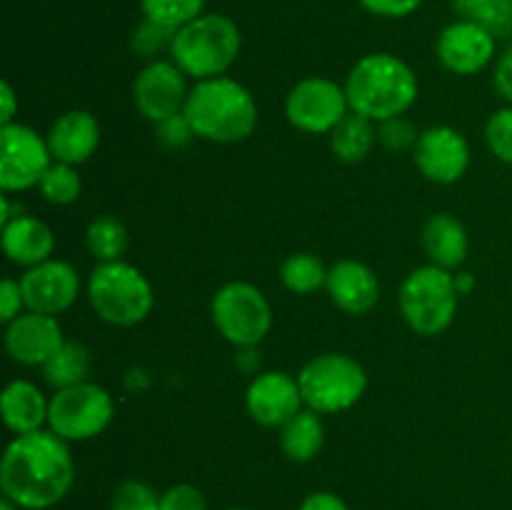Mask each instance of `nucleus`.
<instances>
[{
    "label": "nucleus",
    "instance_id": "2",
    "mask_svg": "<svg viewBox=\"0 0 512 510\" xmlns=\"http://www.w3.org/2000/svg\"><path fill=\"white\" fill-rule=\"evenodd\" d=\"M183 115L195 138L218 145H233L250 138L260 120L255 95L228 75L195 83Z\"/></svg>",
    "mask_w": 512,
    "mask_h": 510
},
{
    "label": "nucleus",
    "instance_id": "36",
    "mask_svg": "<svg viewBox=\"0 0 512 510\" xmlns=\"http://www.w3.org/2000/svg\"><path fill=\"white\" fill-rule=\"evenodd\" d=\"M478 23L488 28L495 38H510L512 35V0H488L480 13Z\"/></svg>",
    "mask_w": 512,
    "mask_h": 510
},
{
    "label": "nucleus",
    "instance_id": "31",
    "mask_svg": "<svg viewBox=\"0 0 512 510\" xmlns=\"http://www.w3.org/2000/svg\"><path fill=\"white\" fill-rule=\"evenodd\" d=\"M110 510H160V493L145 480H123L115 488Z\"/></svg>",
    "mask_w": 512,
    "mask_h": 510
},
{
    "label": "nucleus",
    "instance_id": "25",
    "mask_svg": "<svg viewBox=\"0 0 512 510\" xmlns=\"http://www.w3.org/2000/svg\"><path fill=\"white\" fill-rule=\"evenodd\" d=\"M90 368H93V358L90 350L83 343L75 340H65L53 358L43 365V380L53 390L73 388V385L85 383L90 380Z\"/></svg>",
    "mask_w": 512,
    "mask_h": 510
},
{
    "label": "nucleus",
    "instance_id": "15",
    "mask_svg": "<svg viewBox=\"0 0 512 510\" xmlns=\"http://www.w3.org/2000/svg\"><path fill=\"white\" fill-rule=\"evenodd\" d=\"M298 375L283 370H265L250 380L245 390V410L263 428H283L293 415L303 410Z\"/></svg>",
    "mask_w": 512,
    "mask_h": 510
},
{
    "label": "nucleus",
    "instance_id": "22",
    "mask_svg": "<svg viewBox=\"0 0 512 510\" xmlns=\"http://www.w3.org/2000/svg\"><path fill=\"white\" fill-rule=\"evenodd\" d=\"M420 245L433 265L445 270H455L468 258V230L455 215L435 213L430 215L420 230Z\"/></svg>",
    "mask_w": 512,
    "mask_h": 510
},
{
    "label": "nucleus",
    "instance_id": "37",
    "mask_svg": "<svg viewBox=\"0 0 512 510\" xmlns=\"http://www.w3.org/2000/svg\"><path fill=\"white\" fill-rule=\"evenodd\" d=\"M370 15H378V18L398 20L408 18L415 10L423 5V0H358Z\"/></svg>",
    "mask_w": 512,
    "mask_h": 510
},
{
    "label": "nucleus",
    "instance_id": "39",
    "mask_svg": "<svg viewBox=\"0 0 512 510\" xmlns=\"http://www.w3.org/2000/svg\"><path fill=\"white\" fill-rule=\"evenodd\" d=\"M493 88L505 100V105H512V43L495 58Z\"/></svg>",
    "mask_w": 512,
    "mask_h": 510
},
{
    "label": "nucleus",
    "instance_id": "13",
    "mask_svg": "<svg viewBox=\"0 0 512 510\" xmlns=\"http://www.w3.org/2000/svg\"><path fill=\"white\" fill-rule=\"evenodd\" d=\"M413 160L425 180L435 185H453L468 173L470 143L450 125H433L420 133L413 148Z\"/></svg>",
    "mask_w": 512,
    "mask_h": 510
},
{
    "label": "nucleus",
    "instance_id": "4",
    "mask_svg": "<svg viewBox=\"0 0 512 510\" xmlns=\"http://www.w3.org/2000/svg\"><path fill=\"white\" fill-rule=\"evenodd\" d=\"M243 48L238 23L228 15L203 13L193 23L175 30L170 60L195 83L220 78L233 68Z\"/></svg>",
    "mask_w": 512,
    "mask_h": 510
},
{
    "label": "nucleus",
    "instance_id": "16",
    "mask_svg": "<svg viewBox=\"0 0 512 510\" xmlns=\"http://www.w3.org/2000/svg\"><path fill=\"white\" fill-rule=\"evenodd\" d=\"M498 38L473 20H455L435 43L440 65L453 75H478L495 60Z\"/></svg>",
    "mask_w": 512,
    "mask_h": 510
},
{
    "label": "nucleus",
    "instance_id": "24",
    "mask_svg": "<svg viewBox=\"0 0 512 510\" xmlns=\"http://www.w3.org/2000/svg\"><path fill=\"white\" fill-rule=\"evenodd\" d=\"M330 138V150L343 163H360L373 153L378 143V123H373L365 115H358L350 110L338 125H335Z\"/></svg>",
    "mask_w": 512,
    "mask_h": 510
},
{
    "label": "nucleus",
    "instance_id": "38",
    "mask_svg": "<svg viewBox=\"0 0 512 510\" xmlns=\"http://www.w3.org/2000/svg\"><path fill=\"white\" fill-rule=\"evenodd\" d=\"M25 295L20 288V280L5 278L0 283V320L10 323V320L18 318L20 313H25Z\"/></svg>",
    "mask_w": 512,
    "mask_h": 510
},
{
    "label": "nucleus",
    "instance_id": "18",
    "mask_svg": "<svg viewBox=\"0 0 512 510\" xmlns=\"http://www.w3.org/2000/svg\"><path fill=\"white\" fill-rule=\"evenodd\" d=\"M45 140L55 163L78 168L100 148V123L90 110H68L53 120Z\"/></svg>",
    "mask_w": 512,
    "mask_h": 510
},
{
    "label": "nucleus",
    "instance_id": "26",
    "mask_svg": "<svg viewBox=\"0 0 512 510\" xmlns=\"http://www.w3.org/2000/svg\"><path fill=\"white\" fill-rule=\"evenodd\" d=\"M128 243V228H125L118 218H113V215H98V218L90 220V225L85 228V248H88V253L93 255L98 263L123 260Z\"/></svg>",
    "mask_w": 512,
    "mask_h": 510
},
{
    "label": "nucleus",
    "instance_id": "9",
    "mask_svg": "<svg viewBox=\"0 0 512 510\" xmlns=\"http://www.w3.org/2000/svg\"><path fill=\"white\" fill-rule=\"evenodd\" d=\"M115 415V400L103 385L85 380L50 395L48 428L68 443H85L108 430Z\"/></svg>",
    "mask_w": 512,
    "mask_h": 510
},
{
    "label": "nucleus",
    "instance_id": "10",
    "mask_svg": "<svg viewBox=\"0 0 512 510\" xmlns=\"http://www.w3.org/2000/svg\"><path fill=\"white\" fill-rule=\"evenodd\" d=\"M348 113L350 103L345 85L323 75L298 80L285 98L288 123L308 135H330Z\"/></svg>",
    "mask_w": 512,
    "mask_h": 510
},
{
    "label": "nucleus",
    "instance_id": "20",
    "mask_svg": "<svg viewBox=\"0 0 512 510\" xmlns=\"http://www.w3.org/2000/svg\"><path fill=\"white\" fill-rule=\"evenodd\" d=\"M0 413L5 428L13 435H28L48 428L50 398L33 380L15 378L5 385L0 395Z\"/></svg>",
    "mask_w": 512,
    "mask_h": 510
},
{
    "label": "nucleus",
    "instance_id": "17",
    "mask_svg": "<svg viewBox=\"0 0 512 510\" xmlns=\"http://www.w3.org/2000/svg\"><path fill=\"white\" fill-rule=\"evenodd\" d=\"M5 350L10 358L28 368H43L55 350L65 343L63 328L55 315L25 310L5 323Z\"/></svg>",
    "mask_w": 512,
    "mask_h": 510
},
{
    "label": "nucleus",
    "instance_id": "3",
    "mask_svg": "<svg viewBox=\"0 0 512 510\" xmlns=\"http://www.w3.org/2000/svg\"><path fill=\"white\" fill-rule=\"evenodd\" d=\"M350 110L373 123L405 115L420 93L418 75L393 53H368L350 68L345 78Z\"/></svg>",
    "mask_w": 512,
    "mask_h": 510
},
{
    "label": "nucleus",
    "instance_id": "44",
    "mask_svg": "<svg viewBox=\"0 0 512 510\" xmlns=\"http://www.w3.org/2000/svg\"><path fill=\"white\" fill-rule=\"evenodd\" d=\"M225 510H253V508H225Z\"/></svg>",
    "mask_w": 512,
    "mask_h": 510
},
{
    "label": "nucleus",
    "instance_id": "21",
    "mask_svg": "<svg viewBox=\"0 0 512 510\" xmlns=\"http://www.w3.org/2000/svg\"><path fill=\"white\" fill-rule=\"evenodd\" d=\"M3 253L10 263L20 268H33V265L45 263L55 253V235L48 225L33 215H18L10 223L3 225Z\"/></svg>",
    "mask_w": 512,
    "mask_h": 510
},
{
    "label": "nucleus",
    "instance_id": "23",
    "mask_svg": "<svg viewBox=\"0 0 512 510\" xmlns=\"http://www.w3.org/2000/svg\"><path fill=\"white\" fill-rule=\"evenodd\" d=\"M278 433V443L285 458L293 460V463H310V460L318 458L325 443L323 415L310 408H303L283 428H278Z\"/></svg>",
    "mask_w": 512,
    "mask_h": 510
},
{
    "label": "nucleus",
    "instance_id": "41",
    "mask_svg": "<svg viewBox=\"0 0 512 510\" xmlns=\"http://www.w3.org/2000/svg\"><path fill=\"white\" fill-rule=\"evenodd\" d=\"M0 100H3V110H0V128H3V125L15 123V113H18V95L8 80L0 85Z\"/></svg>",
    "mask_w": 512,
    "mask_h": 510
},
{
    "label": "nucleus",
    "instance_id": "11",
    "mask_svg": "<svg viewBox=\"0 0 512 510\" xmlns=\"http://www.w3.org/2000/svg\"><path fill=\"white\" fill-rule=\"evenodd\" d=\"M48 140L30 125L10 123L0 128V188L3 193H25L38 188L53 165Z\"/></svg>",
    "mask_w": 512,
    "mask_h": 510
},
{
    "label": "nucleus",
    "instance_id": "34",
    "mask_svg": "<svg viewBox=\"0 0 512 510\" xmlns=\"http://www.w3.org/2000/svg\"><path fill=\"white\" fill-rule=\"evenodd\" d=\"M160 510H208L203 490L190 483H175L160 493Z\"/></svg>",
    "mask_w": 512,
    "mask_h": 510
},
{
    "label": "nucleus",
    "instance_id": "35",
    "mask_svg": "<svg viewBox=\"0 0 512 510\" xmlns=\"http://www.w3.org/2000/svg\"><path fill=\"white\" fill-rule=\"evenodd\" d=\"M155 138L163 145L165 150H183L188 148L195 140L193 128H190L188 118L183 113L173 115V118L163 120V123L155 125Z\"/></svg>",
    "mask_w": 512,
    "mask_h": 510
},
{
    "label": "nucleus",
    "instance_id": "43",
    "mask_svg": "<svg viewBox=\"0 0 512 510\" xmlns=\"http://www.w3.org/2000/svg\"><path fill=\"white\" fill-rule=\"evenodd\" d=\"M0 510H20V508L13 503V500H8V498H5V495H3V500H0Z\"/></svg>",
    "mask_w": 512,
    "mask_h": 510
},
{
    "label": "nucleus",
    "instance_id": "27",
    "mask_svg": "<svg viewBox=\"0 0 512 510\" xmlns=\"http://www.w3.org/2000/svg\"><path fill=\"white\" fill-rule=\"evenodd\" d=\"M328 270L323 260L313 253H293L280 265V280L295 295H313L328 283Z\"/></svg>",
    "mask_w": 512,
    "mask_h": 510
},
{
    "label": "nucleus",
    "instance_id": "1",
    "mask_svg": "<svg viewBox=\"0 0 512 510\" xmlns=\"http://www.w3.org/2000/svg\"><path fill=\"white\" fill-rule=\"evenodd\" d=\"M75 460L70 443L50 428L15 435L0 460V488L20 510H48L70 493Z\"/></svg>",
    "mask_w": 512,
    "mask_h": 510
},
{
    "label": "nucleus",
    "instance_id": "40",
    "mask_svg": "<svg viewBox=\"0 0 512 510\" xmlns=\"http://www.w3.org/2000/svg\"><path fill=\"white\" fill-rule=\"evenodd\" d=\"M298 510H350L348 503L333 490H313L303 498Z\"/></svg>",
    "mask_w": 512,
    "mask_h": 510
},
{
    "label": "nucleus",
    "instance_id": "42",
    "mask_svg": "<svg viewBox=\"0 0 512 510\" xmlns=\"http://www.w3.org/2000/svg\"><path fill=\"white\" fill-rule=\"evenodd\" d=\"M455 285H458V293L465 295L468 290H473L475 280H473V275H470V273H460V275H455Z\"/></svg>",
    "mask_w": 512,
    "mask_h": 510
},
{
    "label": "nucleus",
    "instance_id": "33",
    "mask_svg": "<svg viewBox=\"0 0 512 510\" xmlns=\"http://www.w3.org/2000/svg\"><path fill=\"white\" fill-rule=\"evenodd\" d=\"M418 138V128H415L413 120H408L405 115L378 123V143L383 145V148L395 150V153H400V150H413Z\"/></svg>",
    "mask_w": 512,
    "mask_h": 510
},
{
    "label": "nucleus",
    "instance_id": "19",
    "mask_svg": "<svg viewBox=\"0 0 512 510\" xmlns=\"http://www.w3.org/2000/svg\"><path fill=\"white\" fill-rule=\"evenodd\" d=\"M325 290L335 308L348 315L370 313L380 300V280L375 270L353 258L330 265Z\"/></svg>",
    "mask_w": 512,
    "mask_h": 510
},
{
    "label": "nucleus",
    "instance_id": "12",
    "mask_svg": "<svg viewBox=\"0 0 512 510\" xmlns=\"http://www.w3.org/2000/svg\"><path fill=\"white\" fill-rule=\"evenodd\" d=\"M188 95V75L170 58L150 60L133 80L135 110L153 125L183 113Z\"/></svg>",
    "mask_w": 512,
    "mask_h": 510
},
{
    "label": "nucleus",
    "instance_id": "32",
    "mask_svg": "<svg viewBox=\"0 0 512 510\" xmlns=\"http://www.w3.org/2000/svg\"><path fill=\"white\" fill-rule=\"evenodd\" d=\"M485 143L500 163L512 165V105L490 113L485 123Z\"/></svg>",
    "mask_w": 512,
    "mask_h": 510
},
{
    "label": "nucleus",
    "instance_id": "7",
    "mask_svg": "<svg viewBox=\"0 0 512 510\" xmlns=\"http://www.w3.org/2000/svg\"><path fill=\"white\" fill-rule=\"evenodd\" d=\"M298 383L305 408L333 415L360 403L368 390V373L353 355L323 353L300 368Z\"/></svg>",
    "mask_w": 512,
    "mask_h": 510
},
{
    "label": "nucleus",
    "instance_id": "5",
    "mask_svg": "<svg viewBox=\"0 0 512 510\" xmlns=\"http://www.w3.org/2000/svg\"><path fill=\"white\" fill-rule=\"evenodd\" d=\"M85 295H88V303L95 315L115 328L140 325L153 313L155 305V293L148 275L128 260L95 265L85 283Z\"/></svg>",
    "mask_w": 512,
    "mask_h": 510
},
{
    "label": "nucleus",
    "instance_id": "14",
    "mask_svg": "<svg viewBox=\"0 0 512 510\" xmlns=\"http://www.w3.org/2000/svg\"><path fill=\"white\" fill-rule=\"evenodd\" d=\"M18 280L25 295V308L55 318L73 308L80 295V275L68 260L50 258L25 270Z\"/></svg>",
    "mask_w": 512,
    "mask_h": 510
},
{
    "label": "nucleus",
    "instance_id": "6",
    "mask_svg": "<svg viewBox=\"0 0 512 510\" xmlns=\"http://www.w3.org/2000/svg\"><path fill=\"white\" fill-rule=\"evenodd\" d=\"M458 303L455 273L433 263L410 270L398 293L400 315L408 328L423 338L445 333L453 325Z\"/></svg>",
    "mask_w": 512,
    "mask_h": 510
},
{
    "label": "nucleus",
    "instance_id": "30",
    "mask_svg": "<svg viewBox=\"0 0 512 510\" xmlns=\"http://www.w3.org/2000/svg\"><path fill=\"white\" fill-rule=\"evenodd\" d=\"M175 38V30L163 28V25L153 23V20H145L133 30L130 35V50H133L138 58L150 60H158L163 50H168L170 55V45H173Z\"/></svg>",
    "mask_w": 512,
    "mask_h": 510
},
{
    "label": "nucleus",
    "instance_id": "28",
    "mask_svg": "<svg viewBox=\"0 0 512 510\" xmlns=\"http://www.w3.org/2000/svg\"><path fill=\"white\" fill-rule=\"evenodd\" d=\"M205 3L208 0H140V13L163 28L180 30L205 13Z\"/></svg>",
    "mask_w": 512,
    "mask_h": 510
},
{
    "label": "nucleus",
    "instance_id": "29",
    "mask_svg": "<svg viewBox=\"0 0 512 510\" xmlns=\"http://www.w3.org/2000/svg\"><path fill=\"white\" fill-rule=\"evenodd\" d=\"M40 195L50 205H70L83 193V180L75 165L53 163L38 185Z\"/></svg>",
    "mask_w": 512,
    "mask_h": 510
},
{
    "label": "nucleus",
    "instance_id": "8",
    "mask_svg": "<svg viewBox=\"0 0 512 510\" xmlns=\"http://www.w3.org/2000/svg\"><path fill=\"white\" fill-rule=\"evenodd\" d=\"M215 330L235 348H255L273 328V308L263 290L245 280H230L210 300Z\"/></svg>",
    "mask_w": 512,
    "mask_h": 510
}]
</instances>
